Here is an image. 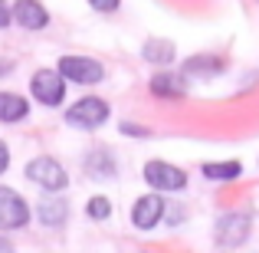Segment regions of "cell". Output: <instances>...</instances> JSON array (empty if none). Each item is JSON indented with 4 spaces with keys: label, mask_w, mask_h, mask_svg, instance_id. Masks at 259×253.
<instances>
[{
    "label": "cell",
    "mask_w": 259,
    "mask_h": 253,
    "mask_svg": "<svg viewBox=\"0 0 259 253\" xmlns=\"http://www.w3.org/2000/svg\"><path fill=\"white\" fill-rule=\"evenodd\" d=\"M7 165H10V152H7V145L0 141V174L7 171Z\"/></svg>",
    "instance_id": "17"
},
{
    "label": "cell",
    "mask_w": 259,
    "mask_h": 253,
    "mask_svg": "<svg viewBox=\"0 0 259 253\" xmlns=\"http://www.w3.org/2000/svg\"><path fill=\"white\" fill-rule=\"evenodd\" d=\"M7 23H10V10H7V4L0 0V30H4Z\"/></svg>",
    "instance_id": "18"
},
{
    "label": "cell",
    "mask_w": 259,
    "mask_h": 253,
    "mask_svg": "<svg viewBox=\"0 0 259 253\" xmlns=\"http://www.w3.org/2000/svg\"><path fill=\"white\" fill-rule=\"evenodd\" d=\"M59 76L72 79V83H82V86H92V83H99V79L105 76V69H102L95 59L66 56V59H59Z\"/></svg>",
    "instance_id": "2"
},
{
    "label": "cell",
    "mask_w": 259,
    "mask_h": 253,
    "mask_svg": "<svg viewBox=\"0 0 259 253\" xmlns=\"http://www.w3.org/2000/svg\"><path fill=\"white\" fill-rule=\"evenodd\" d=\"M26 115V99L17 92H0V122H20Z\"/></svg>",
    "instance_id": "10"
},
{
    "label": "cell",
    "mask_w": 259,
    "mask_h": 253,
    "mask_svg": "<svg viewBox=\"0 0 259 253\" xmlns=\"http://www.w3.org/2000/svg\"><path fill=\"white\" fill-rule=\"evenodd\" d=\"M145 56L151 59V63H171L174 59V46L167 43V40H148L145 43Z\"/></svg>",
    "instance_id": "12"
},
{
    "label": "cell",
    "mask_w": 259,
    "mask_h": 253,
    "mask_svg": "<svg viewBox=\"0 0 259 253\" xmlns=\"http://www.w3.org/2000/svg\"><path fill=\"white\" fill-rule=\"evenodd\" d=\"M246 234H249V217L246 214L223 217L220 227H217V243H220V247H236V243H243Z\"/></svg>",
    "instance_id": "8"
},
{
    "label": "cell",
    "mask_w": 259,
    "mask_h": 253,
    "mask_svg": "<svg viewBox=\"0 0 259 253\" xmlns=\"http://www.w3.org/2000/svg\"><path fill=\"white\" fill-rule=\"evenodd\" d=\"M13 17H17V23L23 26V30H43V26L50 23L43 4H36V0H17V4H13Z\"/></svg>",
    "instance_id": "9"
},
{
    "label": "cell",
    "mask_w": 259,
    "mask_h": 253,
    "mask_svg": "<svg viewBox=\"0 0 259 253\" xmlns=\"http://www.w3.org/2000/svg\"><path fill=\"white\" fill-rule=\"evenodd\" d=\"M145 177H148V184L158 188V191H181L184 184H187V174H184L181 168L164 165V161H151V165H145Z\"/></svg>",
    "instance_id": "6"
},
{
    "label": "cell",
    "mask_w": 259,
    "mask_h": 253,
    "mask_svg": "<svg viewBox=\"0 0 259 253\" xmlns=\"http://www.w3.org/2000/svg\"><path fill=\"white\" fill-rule=\"evenodd\" d=\"M39 221H43L46 227H59V224L66 221V204L63 201H43L39 204Z\"/></svg>",
    "instance_id": "11"
},
{
    "label": "cell",
    "mask_w": 259,
    "mask_h": 253,
    "mask_svg": "<svg viewBox=\"0 0 259 253\" xmlns=\"http://www.w3.org/2000/svg\"><path fill=\"white\" fill-rule=\"evenodd\" d=\"M63 92H66V79L53 69H39L33 76V95H36L43 105H59L63 102Z\"/></svg>",
    "instance_id": "4"
},
{
    "label": "cell",
    "mask_w": 259,
    "mask_h": 253,
    "mask_svg": "<svg viewBox=\"0 0 259 253\" xmlns=\"http://www.w3.org/2000/svg\"><path fill=\"white\" fill-rule=\"evenodd\" d=\"M151 89L158 95H181L184 92V83L177 76H154L151 79Z\"/></svg>",
    "instance_id": "14"
},
{
    "label": "cell",
    "mask_w": 259,
    "mask_h": 253,
    "mask_svg": "<svg viewBox=\"0 0 259 253\" xmlns=\"http://www.w3.org/2000/svg\"><path fill=\"white\" fill-rule=\"evenodd\" d=\"M26 177H30L33 184H43V188H50V191H63V188H66V171L59 168L53 158H36V161H30Z\"/></svg>",
    "instance_id": "5"
},
{
    "label": "cell",
    "mask_w": 259,
    "mask_h": 253,
    "mask_svg": "<svg viewBox=\"0 0 259 253\" xmlns=\"http://www.w3.org/2000/svg\"><path fill=\"white\" fill-rule=\"evenodd\" d=\"M30 221V210H26V201L13 191L0 188V230H17Z\"/></svg>",
    "instance_id": "3"
},
{
    "label": "cell",
    "mask_w": 259,
    "mask_h": 253,
    "mask_svg": "<svg viewBox=\"0 0 259 253\" xmlns=\"http://www.w3.org/2000/svg\"><path fill=\"white\" fill-rule=\"evenodd\" d=\"M108 119V105L102 99H82L66 112V122L76 128H99Z\"/></svg>",
    "instance_id": "1"
},
{
    "label": "cell",
    "mask_w": 259,
    "mask_h": 253,
    "mask_svg": "<svg viewBox=\"0 0 259 253\" xmlns=\"http://www.w3.org/2000/svg\"><path fill=\"white\" fill-rule=\"evenodd\" d=\"M161 217H164V201H161L158 194H145V197H138V201H135V210H132L135 227L151 230Z\"/></svg>",
    "instance_id": "7"
},
{
    "label": "cell",
    "mask_w": 259,
    "mask_h": 253,
    "mask_svg": "<svg viewBox=\"0 0 259 253\" xmlns=\"http://www.w3.org/2000/svg\"><path fill=\"white\" fill-rule=\"evenodd\" d=\"M108 214H112V204H108V197H92V201H89V217H95V221H105Z\"/></svg>",
    "instance_id": "15"
},
{
    "label": "cell",
    "mask_w": 259,
    "mask_h": 253,
    "mask_svg": "<svg viewBox=\"0 0 259 253\" xmlns=\"http://www.w3.org/2000/svg\"><path fill=\"white\" fill-rule=\"evenodd\" d=\"M203 174L213 177V181H230V177L240 174V165H236V161H223V165H203Z\"/></svg>",
    "instance_id": "13"
},
{
    "label": "cell",
    "mask_w": 259,
    "mask_h": 253,
    "mask_svg": "<svg viewBox=\"0 0 259 253\" xmlns=\"http://www.w3.org/2000/svg\"><path fill=\"white\" fill-rule=\"evenodd\" d=\"M89 4H92L95 10H115V7H118V0H89Z\"/></svg>",
    "instance_id": "16"
}]
</instances>
